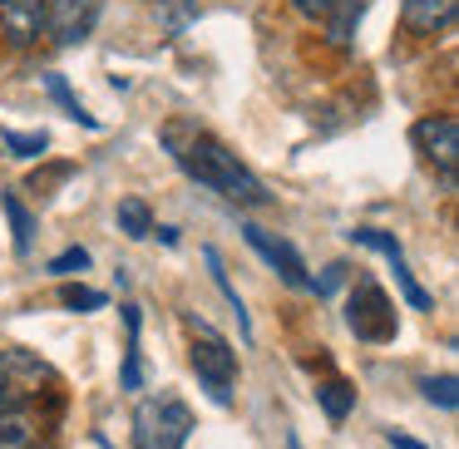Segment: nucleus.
Listing matches in <instances>:
<instances>
[{
    "label": "nucleus",
    "mask_w": 459,
    "mask_h": 449,
    "mask_svg": "<svg viewBox=\"0 0 459 449\" xmlns=\"http://www.w3.org/2000/svg\"><path fill=\"white\" fill-rule=\"evenodd\" d=\"M163 149L173 153V163H178V168L188 173L193 183L212 188L218 198L242 203V208H257V203H272V193L262 188V178H257V173H252L247 163H242L238 153H232L228 143L218 139V134L198 129V124L173 119L169 129H163Z\"/></svg>",
    "instance_id": "1"
},
{
    "label": "nucleus",
    "mask_w": 459,
    "mask_h": 449,
    "mask_svg": "<svg viewBox=\"0 0 459 449\" xmlns=\"http://www.w3.org/2000/svg\"><path fill=\"white\" fill-rule=\"evenodd\" d=\"M188 331H193V370H198L203 390H208L212 405H232V385H238V356H232L228 336L212 331L208 321L188 316Z\"/></svg>",
    "instance_id": "2"
},
{
    "label": "nucleus",
    "mask_w": 459,
    "mask_h": 449,
    "mask_svg": "<svg viewBox=\"0 0 459 449\" xmlns=\"http://www.w3.org/2000/svg\"><path fill=\"white\" fill-rule=\"evenodd\" d=\"M193 410L178 395H153L134 410V449H188Z\"/></svg>",
    "instance_id": "3"
},
{
    "label": "nucleus",
    "mask_w": 459,
    "mask_h": 449,
    "mask_svg": "<svg viewBox=\"0 0 459 449\" xmlns=\"http://www.w3.org/2000/svg\"><path fill=\"white\" fill-rule=\"evenodd\" d=\"M45 385H55V370L45 366L35 350L25 346H5L0 350V415L30 410L45 395Z\"/></svg>",
    "instance_id": "4"
},
{
    "label": "nucleus",
    "mask_w": 459,
    "mask_h": 449,
    "mask_svg": "<svg viewBox=\"0 0 459 449\" xmlns=\"http://www.w3.org/2000/svg\"><path fill=\"white\" fill-rule=\"evenodd\" d=\"M346 326L356 341H366V346H385V341H395L400 321H395V301L385 297V287L370 277H360L356 287H351V301H346Z\"/></svg>",
    "instance_id": "5"
},
{
    "label": "nucleus",
    "mask_w": 459,
    "mask_h": 449,
    "mask_svg": "<svg viewBox=\"0 0 459 449\" xmlns=\"http://www.w3.org/2000/svg\"><path fill=\"white\" fill-rule=\"evenodd\" d=\"M351 242H360V247L380 252V257L390 262V272H395V287H400V297H405L415 311H429V307H435V297H429V291L420 287V277L410 272V262H405V247H400V242L390 237V232H380V228H356V232H351Z\"/></svg>",
    "instance_id": "6"
},
{
    "label": "nucleus",
    "mask_w": 459,
    "mask_h": 449,
    "mask_svg": "<svg viewBox=\"0 0 459 449\" xmlns=\"http://www.w3.org/2000/svg\"><path fill=\"white\" fill-rule=\"evenodd\" d=\"M415 149L425 153V159L439 168V178L455 188V163H459V119H455V114L420 119L415 124Z\"/></svg>",
    "instance_id": "7"
},
{
    "label": "nucleus",
    "mask_w": 459,
    "mask_h": 449,
    "mask_svg": "<svg viewBox=\"0 0 459 449\" xmlns=\"http://www.w3.org/2000/svg\"><path fill=\"white\" fill-rule=\"evenodd\" d=\"M247 242H252V252H257L267 267H277V277L287 281V287H311V277H307V262H301V252L291 247V242H281L277 232H267V228H257V222H247Z\"/></svg>",
    "instance_id": "8"
},
{
    "label": "nucleus",
    "mask_w": 459,
    "mask_h": 449,
    "mask_svg": "<svg viewBox=\"0 0 459 449\" xmlns=\"http://www.w3.org/2000/svg\"><path fill=\"white\" fill-rule=\"evenodd\" d=\"M104 0H50V15H45V30L60 45H80L94 35V21H100Z\"/></svg>",
    "instance_id": "9"
},
{
    "label": "nucleus",
    "mask_w": 459,
    "mask_h": 449,
    "mask_svg": "<svg viewBox=\"0 0 459 449\" xmlns=\"http://www.w3.org/2000/svg\"><path fill=\"white\" fill-rule=\"evenodd\" d=\"M455 15H459V0H405L400 5V25L410 35H420V40L455 30Z\"/></svg>",
    "instance_id": "10"
},
{
    "label": "nucleus",
    "mask_w": 459,
    "mask_h": 449,
    "mask_svg": "<svg viewBox=\"0 0 459 449\" xmlns=\"http://www.w3.org/2000/svg\"><path fill=\"white\" fill-rule=\"evenodd\" d=\"M45 15H50V0H0V30L11 45L40 40Z\"/></svg>",
    "instance_id": "11"
},
{
    "label": "nucleus",
    "mask_w": 459,
    "mask_h": 449,
    "mask_svg": "<svg viewBox=\"0 0 459 449\" xmlns=\"http://www.w3.org/2000/svg\"><path fill=\"white\" fill-rule=\"evenodd\" d=\"M35 445H40V425H35L30 410L0 415V449H35Z\"/></svg>",
    "instance_id": "12"
},
{
    "label": "nucleus",
    "mask_w": 459,
    "mask_h": 449,
    "mask_svg": "<svg viewBox=\"0 0 459 449\" xmlns=\"http://www.w3.org/2000/svg\"><path fill=\"white\" fill-rule=\"evenodd\" d=\"M360 15H366V0H336L331 5V45H341V50H351L356 45V25H360Z\"/></svg>",
    "instance_id": "13"
},
{
    "label": "nucleus",
    "mask_w": 459,
    "mask_h": 449,
    "mask_svg": "<svg viewBox=\"0 0 459 449\" xmlns=\"http://www.w3.org/2000/svg\"><path fill=\"white\" fill-rule=\"evenodd\" d=\"M316 400H321V410H326V419H336V425L351 415V410H356V390H351V380H341V376L321 380Z\"/></svg>",
    "instance_id": "14"
},
{
    "label": "nucleus",
    "mask_w": 459,
    "mask_h": 449,
    "mask_svg": "<svg viewBox=\"0 0 459 449\" xmlns=\"http://www.w3.org/2000/svg\"><path fill=\"white\" fill-rule=\"evenodd\" d=\"M45 94H50V99L60 104V109L70 114L74 124H84V129H100V119H94V114L84 109L80 99H74V90H70V80H65V74H45Z\"/></svg>",
    "instance_id": "15"
},
{
    "label": "nucleus",
    "mask_w": 459,
    "mask_h": 449,
    "mask_svg": "<svg viewBox=\"0 0 459 449\" xmlns=\"http://www.w3.org/2000/svg\"><path fill=\"white\" fill-rule=\"evenodd\" d=\"M203 262H208V272H212V281H218V291L228 297V307L238 311V326H242V336H252V321H247V311H242V297H238V287L228 281V267H222V252H218V247H203Z\"/></svg>",
    "instance_id": "16"
},
{
    "label": "nucleus",
    "mask_w": 459,
    "mask_h": 449,
    "mask_svg": "<svg viewBox=\"0 0 459 449\" xmlns=\"http://www.w3.org/2000/svg\"><path fill=\"white\" fill-rule=\"evenodd\" d=\"M119 232H124V237H134V242L149 237V232H153L149 203H143V198H124V203H119Z\"/></svg>",
    "instance_id": "17"
},
{
    "label": "nucleus",
    "mask_w": 459,
    "mask_h": 449,
    "mask_svg": "<svg viewBox=\"0 0 459 449\" xmlns=\"http://www.w3.org/2000/svg\"><path fill=\"white\" fill-rule=\"evenodd\" d=\"M0 208H5V218H11V232H15V252H30L35 242V218L25 212V203L15 198V193H0Z\"/></svg>",
    "instance_id": "18"
},
{
    "label": "nucleus",
    "mask_w": 459,
    "mask_h": 449,
    "mask_svg": "<svg viewBox=\"0 0 459 449\" xmlns=\"http://www.w3.org/2000/svg\"><path fill=\"white\" fill-rule=\"evenodd\" d=\"M60 307H70V311H104V307H109V297L94 291V287H80V281H65V287H60Z\"/></svg>",
    "instance_id": "19"
},
{
    "label": "nucleus",
    "mask_w": 459,
    "mask_h": 449,
    "mask_svg": "<svg viewBox=\"0 0 459 449\" xmlns=\"http://www.w3.org/2000/svg\"><path fill=\"white\" fill-rule=\"evenodd\" d=\"M0 143H5L15 159H40V153L50 149V139H45V134H15V129H0Z\"/></svg>",
    "instance_id": "20"
},
{
    "label": "nucleus",
    "mask_w": 459,
    "mask_h": 449,
    "mask_svg": "<svg viewBox=\"0 0 459 449\" xmlns=\"http://www.w3.org/2000/svg\"><path fill=\"white\" fill-rule=\"evenodd\" d=\"M420 390H425V400H429V405H439V410H455L459 405L455 376H429V380H420Z\"/></svg>",
    "instance_id": "21"
},
{
    "label": "nucleus",
    "mask_w": 459,
    "mask_h": 449,
    "mask_svg": "<svg viewBox=\"0 0 459 449\" xmlns=\"http://www.w3.org/2000/svg\"><path fill=\"white\" fill-rule=\"evenodd\" d=\"M84 267H90V252L84 247H65L60 257H50V272H60V277L65 272H84Z\"/></svg>",
    "instance_id": "22"
},
{
    "label": "nucleus",
    "mask_w": 459,
    "mask_h": 449,
    "mask_svg": "<svg viewBox=\"0 0 459 449\" xmlns=\"http://www.w3.org/2000/svg\"><path fill=\"white\" fill-rule=\"evenodd\" d=\"M291 5H297L301 15H321V21H326V15H331V5H336V0H291Z\"/></svg>",
    "instance_id": "23"
},
{
    "label": "nucleus",
    "mask_w": 459,
    "mask_h": 449,
    "mask_svg": "<svg viewBox=\"0 0 459 449\" xmlns=\"http://www.w3.org/2000/svg\"><path fill=\"white\" fill-rule=\"evenodd\" d=\"M341 272H346V267H326V277H321V281H311V287H316V297H331V291H336Z\"/></svg>",
    "instance_id": "24"
},
{
    "label": "nucleus",
    "mask_w": 459,
    "mask_h": 449,
    "mask_svg": "<svg viewBox=\"0 0 459 449\" xmlns=\"http://www.w3.org/2000/svg\"><path fill=\"white\" fill-rule=\"evenodd\" d=\"M385 439H390V445H395V449H425V445H420V439L400 435V429H385Z\"/></svg>",
    "instance_id": "25"
},
{
    "label": "nucleus",
    "mask_w": 459,
    "mask_h": 449,
    "mask_svg": "<svg viewBox=\"0 0 459 449\" xmlns=\"http://www.w3.org/2000/svg\"><path fill=\"white\" fill-rule=\"evenodd\" d=\"M287 449H301V445H297V439H287Z\"/></svg>",
    "instance_id": "26"
},
{
    "label": "nucleus",
    "mask_w": 459,
    "mask_h": 449,
    "mask_svg": "<svg viewBox=\"0 0 459 449\" xmlns=\"http://www.w3.org/2000/svg\"><path fill=\"white\" fill-rule=\"evenodd\" d=\"M35 449H50V445H35Z\"/></svg>",
    "instance_id": "27"
}]
</instances>
